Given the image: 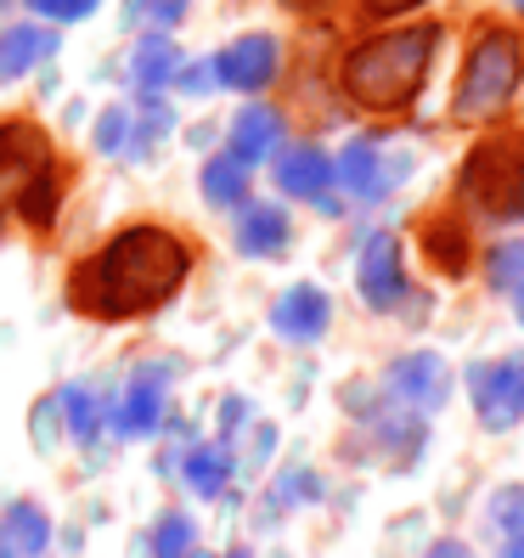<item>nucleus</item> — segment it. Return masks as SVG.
<instances>
[{
	"label": "nucleus",
	"instance_id": "nucleus-1",
	"mask_svg": "<svg viewBox=\"0 0 524 558\" xmlns=\"http://www.w3.org/2000/svg\"><path fill=\"white\" fill-rule=\"evenodd\" d=\"M186 271H192V254L175 232H163V226H130V232L108 238L85 266H74L69 300L85 316L124 322V316H142V311H158L163 300H175Z\"/></svg>",
	"mask_w": 524,
	"mask_h": 558
},
{
	"label": "nucleus",
	"instance_id": "nucleus-2",
	"mask_svg": "<svg viewBox=\"0 0 524 558\" xmlns=\"http://www.w3.org/2000/svg\"><path fill=\"white\" fill-rule=\"evenodd\" d=\"M440 46V28L435 23H412V28H389V35L362 40L344 57V90L350 102H362L373 113H395L406 108L423 74H429V57Z\"/></svg>",
	"mask_w": 524,
	"mask_h": 558
},
{
	"label": "nucleus",
	"instance_id": "nucleus-3",
	"mask_svg": "<svg viewBox=\"0 0 524 558\" xmlns=\"http://www.w3.org/2000/svg\"><path fill=\"white\" fill-rule=\"evenodd\" d=\"M0 209H23L28 226H51L57 215V158L40 124H0Z\"/></svg>",
	"mask_w": 524,
	"mask_h": 558
},
{
	"label": "nucleus",
	"instance_id": "nucleus-4",
	"mask_svg": "<svg viewBox=\"0 0 524 558\" xmlns=\"http://www.w3.org/2000/svg\"><path fill=\"white\" fill-rule=\"evenodd\" d=\"M519 74H524L519 35H513V28H485V35L474 40V51H468V62H463V80H456L451 119H463V124L497 119L513 102Z\"/></svg>",
	"mask_w": 524,
	"mask_h": 558
},
{
	"label": "nucleus",
	"instance_id": "nucleus-5",
	"mask_svg": "<svg viewBox=\"0 0 524 558\" xmlns=\"http://www.w3.org/2000/svg\"><path fill=\"white\" fill-rule=\"evenodd\" d=\"M456 198L490 220H519L524 215V130H497L485 136L456 175Z\"/></svg>",
	"mask_w": 524,
	"mask_h": 558
},
{
	"label": "nucleus",
	"instance_id": "nucleus-6",
	"mask_svg": "<svg viewBox=\"0 0 524 558\" xmlns=\"http://www.w3.org/2000/svg\"><path fill=\"white\" fill-rule=\"evenodd\" d=\"M474 389V412L490 429H513L524 417V355H502V361H485V367L468 373Z\"/></svg>",
	"mask_w": 524,
	"mask_h": 558
},
{
	"label": "nucleus",
	"instance_id": "nucleus-7",
	"mask_svg": "<svg viewBox=\"0 0 524 558\" xmlns=\"http://www.w3.org/2000/svg\"><path fill=\"white\" fill-rule=\"evenodd\" d=\"M355 282H362V300L373 311H401L406 300H417L412 282H406V266H401V238H367L362 248V266H355Z\"/></svg>",
	"mask_w": 524,
	"mask_h": 558
},
{
	"label": "nucleus",
	"instance_id": "nucleus-8",
	"mask_svg": "<svg viewBox=\"0 0 524 558\" xmlns=\"http://www.w3.org/2000/svg\"><path fill=\"white\" fill-rule=\"evenodd\" d=\"M333 170L355 198H383V192L412 170V158H383V142H350Z\"/></svg>",
	"mask_w": 524,
	"mask_h": 558
},
{
	"label": "nucleus",
	"instance_id": "nucleus-9",
	"mask_svg": "<svg viewBox=\"0 0 524 558\" xmlns=\"http://www.w3.org/2000/svg\"><path fill=\"white\" fill-rule=\"evenodd\" d=\"M215 80L226 90H266L277 80V40L271 35H243L215 57Z\"/></svg>",
	"mask_w": 524,
	"mask_h": 558
},
{
	"label": "nucleus",
	"instance_id": "nucleus-10",
	"mask_svg": "<svg viewBox=\"0 0 524 558\" xmlns=\"http://www.w3.org/2000/svg\"><path fill=\"white\" fill-rule=\"evenodd\" d=\"M446 389H451V373H446L440 355H406L389 367V396L417 407V412H435L446 401Z\"/></svg>",
	"mask_w": 524,
	"mask_h": 558
},
{
	"label": "nucleus",
	"instance_id": "nucleus-11",
	"mask_svg": "<svg viewBox=\"0 0 524 558\" xmlns=\"http://www.w3.org/2000/svg\"><path fill=\"white\" fill-rule=\"evenodd\" d=\"M158 423H163V367H147V373L130 378L124 401H119V412H113V429H119L124 440H147Z\"/></svg>",
	"mask_w": 524,
	"mask_h": 558
},
{
	"label": "nucleus",
	"instance_id": "nucleus-12",
	"mask_svg": "<svg viewBox=\"0 0 524 558\" xmlns=\"http://www.w3.org/2000/svg\"><path fill=\"white\" fill-rule=\"evenodd\" d=\"M327 293L321 288H310V282H300V288H288L282 300H277V311H271V327L282 339H293V344H310V339H321L327 333Z\"/></svg>",
	"mask_w": 524,
	"mask_h": 558
},
{
	"label": "nucleus",
	"instance_id": "nucleus-13",
	"mask_svg": "<svg viewBox=\"0 0 524 558\" xmlns=\"http://www.w3.org/2000/svg\"><path fill=\"white\" fill-rule=\"evenodd\" d=\"M327 181H333V163H327L321 147H288L277 158V186L288 198H321V209H333L327 204Z\"/></svg>",
	"mask_w": 524,
	"mask_h": 558
},
{
	"label": "nucleus",
	"instance_id": "nucleus-14",
	"mask_svg": "<svg viewBox=\"0 0 524 558\" xmlns=\"http://www.w3.org/2000/svg\"><path fill=\"white\" fill-rule=\"evenodd\" d=\"M51 542V519L35 502H12L0 513V558H35Z\"/></svg>",
	"mask_w": 524,
	"mask_h": 558
},
{
	"label": "nucleus",
	"instance_id": "nucleus-15",
	"mask_svg": "<svg viewBox=\"0 0 524 558\" xmlns=\"http://www.w3.org/2000/svg\"><path fill=\"white\" fill-rule=\"evenodd\" d=\"M57 51V35L51 28H40V23H17V28H7L0 35V80H23L35 62H46Z\"/></svg>",
	"mask_w": 524,
	"mask_h": 558
},
{
	"label": "nucleus",
	"instance_id": "nucleus-16",
	"mask_svg": "<svg viewBox=\"0 0 524 558\" xmlns=\"http://www.w3.org/2000/svg\"><path fill=\"white\" fill-rule=\"evenodd\" d=\"M288 238H293V226H288V215H282L277 204H248V209H243V220H237V248H243V254H254V259L282 254V248H288Z\"/></svg>",
	"mask_w": 524,
	"mask_h": 558
},
{
	"label": "nucleus",
	"instance_id": "nucleus-17",
	"mask_svg": "<svg viewBox=\"0 0 524 558\" xmlns=\"http://www.w3.org/2000/svg\"><path fill=\"white\" fill-rule=\"evenodd\" d=\"M277 142H282V113L277 108H243L232 119V158L259 163V158H271Z\"/></svg>",
	"mask_w": 524,
	"mask_h": 558
},
{
	"label": "nucleus",
	"instance_id": "nucleus-18",
	"mask_svg": "<svg viewBox=\"0 0 524 558\" xmlns=\"http://www.w3.org/2000/svg\"><path fill=\"white\" fill-rule=\"evenodd\" d=\"M181 74V51L163 40V35H147L136 46V57H130V80H136L142 90H158V85H170Z\"/></svg>",
	"mask_w": 524,
	"mask_h": 558
},
{
	"label": "nucleus",
	"instance_id": "nucleus-19",
	"mask_svg": "<svg viewBox=\"0 0 524 558\" xmlns=\"http://www.w3.org/2000/svg\"><path fill=\"white\" fill-rule=\"evenodd\" d=\"M204 198H209L215 209L243 204V198H248V163H243V158H232V153L209 158V163H204Z\"/></svg>",
	"mask_w": 524,
	"mask_h": 558
},
{
	"label": "nucleus",
	"instance_id": "nucleus-20",
	"mask_svg": "<svg viewBox=\"0 0 524 558\" xmlns=\"http://www.w3.org/2000/svg\"><path fill=\"white\" fill-rule=\"evenodd\" d=\"M423 254H429L440 271L463 277L468 271V232H463V226H451V220H429V226H423Z\"/></svg>",
	"mask_w": 524,
	"mask_h": 558
},
{
	"label": "nucleus",
	"instance_id": "nucleus-21",
	"mask_svg": "<svg viewBox=\"0 0 524 558\" xmlns=\"http://www.w3.org/2000/svg\"><path fill=\"white\" fill-rule=\"evenodd\" d=\"M124 12L136 28H147V35H163V28H175L181 12H186V0H124Z\"/></svg>",
	"mask_w": 524,
	"mask_h": 558
},
{
	"label": "nucleus",
	"instance_id": "nucleus-22",
	"mask_svg": "<svg viewBox=\"0 0 524 558\" xmlns=\"http://www.w3.org/2000/svg\"><path fill=\"white\" fill-rule=\"evenodd\" d=\"M186 480H192V490H204V497H215L220 490V480H226V451H192L186 457Z\"/></svg>",
	"mask_w": 524,
	"mask_h": 558
},
{
	"label": "nucleus",
	"instance_id": "nucleus-23",
	"mask_svg": "<svg viewBox=\"0 0 524 558\" xmlns=\"http://www.w3.org/2000/svg\"><path fill=\"white\" fill-rule=\"evenodd\" d=\"M153 547H158V558H186V553H192V519H181V513H163V519H158V536H153Z\"/></svg>",
	"mask_w": 524,
	"mask_h": 558
},
{
	"label": "nucleus",
	"instance_id": "nucleus-24",
	"mask_svg": "<svg viewBox=\"0 0 524 558\" xmlns=\"http://www.w3.org/2000/svg\"><path fill=\"white\" fill-rule=\"evenodd\" d=\"M490 282L497 288H519L524 282V243H502L490 254Z\"/></svg>",
	"mask_w": 524,
	"mask_h": 558
},
{
	"label": "nucleus",
	"instance_id": "nucleus-25",
	"mask_svg": "<svg viewBox=\"0 0 524 558\" xmlns=\"http://www.w3.org/2000/svg\"><path fill=\"white\" fill-rule=\"evenodd\" d=\"M69 412H74V435L90 440V435H96V423H102V407H96L90 389H69Z\"/></svg>",
	"mask_w": 524,
	"mask_h": 558
},
{
	"label": "nucleus",
	"instance_id": "nucleus-26",
	"mask_svg": "<svg viewBox=\"0 0 524 558\" xmlns=\"http://www.w3.org/2000/svg\"><path fill=\"white\" fill-rule=\"evenodd\" d=\"M102 0H28V12H40L51 23H74V17H90Z\"/></svg>",
	"mask_w": 524,
	"mask_h": 558
},
{
	"label": "nucleus",
	"instance_id": "nucleus-27",
	"mask_svg": "<svg viewBox=\"0 0 524 558\" xmlns=\"http://www.w3.org/2000/svg\"><path fill=\"white\" fill-rule=\"evenodd\" d=\"M124 124H130L124 108L102 113V124H96V147H102V153H119V147H124Z\"/></svg>",
	"mask_w": 524,
	"mask_h": 558
},
{
	"label": "nucleus",
	"instance_id": "nucleus-28",
	"mask_svg": "<svg viewBox=\"0 0 524 558\" xmlns=\"http://www.w3.org/2000/svg\"><path fill=\"white\" fill-rule=\"evenodd\" d=\"M497 524H502V531H519V524H524V490H502V497H497Z\"/></svg>",
	"mask_w": 524,
	"mask_h": 558
},
{
	"label": "nucleus",
	"instance_id": "nucleus-29",
	"mask_svg": "<svg viewBox=\"0 0 524 558\" xmlns=\"http://www.w3.org/2000/svg\"><path fill=\"white\" fill-rule=\"evenodd\" d=\"M406 7H417V0H367V12H373V17H389V12H406Z\"/></svg>",
	"mask_w": 524,
	"mask_h": 558
},
{
	"label": "nucleus",
	"instance_id": "nucleus-30",
	"mask_svg": "<svg viewBox=\"0 0 524 558\" xmlns=\"http://www.w3.org/2000/svg\"><path fill=\"white\" fill-rule=\"evenodd\" d=\"M429 558H474L463 542H440V547H429Z\"/></svg>",
	"mask_w": 524,
	"mask_h": 558
},
{
	"label": "nucleus",
	"instance_id": "nucleus-31",
	"mask_svg": "<svg viewBox=\"0 0 524 558\" xmlns=\"http://www.w3.org/2000/svg\"><path fill=\"white\" fill-rule=\"evenodd\" d=\"M502 558H524V536H519V542H513V547H508Z\"/></svg>",
	"mask_w": 524,
	"mask_h": 558
},
{
	"label": "nucleus",
	"instance_id": "nucleus-32",
	"mask_svg": "<svg viewBox=\"0 0 524 558\" xmlns=\"http://www.w3.org/2000/svg\"><path fill=\"white\" fill-rule=\"evenodd\" d=\"M519 316H524V282H519Z\"/></svg>",
	"mask_w": 524,
	"mask_h": 558
},
{
	"label": "nucleus",
	"instance_id": "nucleus-33",
	"mask_svg": "<svg viewBox=\"0 0 524 558\" xmlns=\"http://www.w3.org/2000/svg\"><path fill=\"white\" fill-rule=\"evenodd\" d=\"M226 558H248V553H226Z\"/></svg>",
	"mask_w": 524,
	"mask_h": 558
},
{
	"label": "nucleus",
	"instance_id": "nucleus-34",
	"mask_svg": "<svg viewBox=\"0 0 524 558\" xmlns=\"http://www.w3.org/2000/svg\"><path fill=\"white\" fill-rule=\"evenodd\" d=\"M513 7H519V12H524V0H513Z\"/></svg>",
	"mask_w": 524,
	"mask_h": 558
}]
</instances>
